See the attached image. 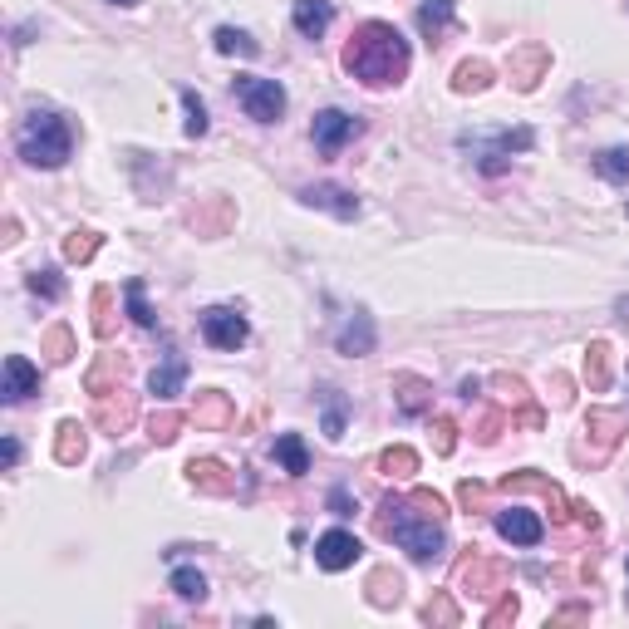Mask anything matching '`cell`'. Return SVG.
Instances as JSON below:
<instances>
[{"instance_id":"6da1fadb","label":"cell","mask_w":629,"mask_h":629,"mask_svg":"<svg viewBox=\"0 0 629 629\" xmlns=\"http://www.w3.org/2000/svg\"><path fill=\"white\" fill-rule=\"evenodd\" d=\"M340 64H344V74L359 79L364 89H399L403 79H408L413 55H408V40H403L389 20H364V25L349 35Z\"/></svg>"},{"instance_id":"7a4b0ae2","label":"cell","mask_w":629,"mask_h":629,"mask_svg":"<svg viewBox=\"0 0 629 629\" xmlns=\"http://www.w3.org/2000/svg\"><path fill=\"white\" fill-rule=\"evenodd\" d=\"M374 526H379V536L399 541L403 551H408V561H418V566H433V561H443V551H448L443 521H438V516H423L408 497H384L379 512H374Z\"/></svg>"},{"instance_id":"3957f363","label":"cell","mask_w":629,"mask_h":629,"mask_svg":"<svg viewBox=\"0 0 629 629\" xmlns=\"http://www.w3.org/2000/svg\"><path fill=\"white\" fill-rule=\"evenodd\" d=\"M15 148H20V158H25L30 168L55 172V168H64L69 153H74V128H69V118L55 114V109H35V114L20 123Z\"/></svg>"},{"instance_id":"277c9868","label":"cell","mask_w":629,"mask_h":629,"mask_svg":"<svg viewBox=\"0 0 629 629\" xmlns=\"http://www.w3.org/2000/svg\"><path fill=\"white\" fill-rule=\"evenodd\" d=\"M231 94H236V104L246 109V118H256V123H276V118L286 114V89H281L276 79L236 74V79H231Z\"/></svg>"},{"instance_id":"5b68a950","label":"cell","mask_w":629,"mask_h":629,"mask_svg":"<svg viewBox=\"0 0 629 629\" xmlns=\"http://www.w3.org/2000/svg\"><path fill=\"white\" fill-rule=\"evenodd\" d=\"M497 492H507V497H526V492H531V497H541V502L551 507V521H556V526H571V497H566L546 472H507V477L497 482Z\"/></svg>"},{"instance_id":"8992f818","label":"cell","mask_w":629,"mask_h":629,"mask_svg":"<svg viewBox=\"0 0 629 629\" xmlns=\"http://www.w3.org/2000/svg\"><path fill=\"white\" fill-rule=\"evenodd\" d=\"M507 580H512L507 561H497V556H477V546H472V556L462 561V571H458L462 590H467V595H482V600L502 595V590H507Z\"/></svg>"},{"instance_id":"52a82bcc","label":"cell","mask_w":629,"mask_h":629,"mask_svg":"<svg viewBox=\"0 0 629 629\" xmlns=\"http://www.w3.org/2000/svg\"><path fill=\"white\" fill-rule=\"evenodd\" d=\"M359 133H364V123L354 114H344V109H320L315 123H310V138H315V153H320V158H335L344 143H354Z\"/></svg>"},{"instance_id":"ba28073f","label":"cell","mask_w":629,"mask_h":629,"mask_svg":"<svg viewBox=\"0 0 629 629\" xmlns=\"http://www.w3.org/2000/svg\"><path fill=\"white\" fill-rule=\"evenodd\" d=\"M202 340L212 344V349H241V344L251 340V325H246L241 310L212 305V310H202Z\"/></svg>"},{"instance_id":"9c48e42d","label":"cell","mask_w":629,"mask_h":629,"mask_svg":"<svg viewBox=\"0 0 629 629\" xmlns=\"http://www.w3.org/2000/svg\"><path fill=\"white\" fill-rule=\"evenodd\" d=\"M133 423H138V399H133V394H128L123 384L94 399V428H99V433L118 438V433H128Z\"/></svg>"},{"instance_id":"30bf717a","label":"cell","mask_w":629,"mask_h":629,"mask_svg":"<svg viewBox=\"0 0 629 629\" xmlns=\"http://www.w3.org/2000/svg\"><path fill=\"white\" fill-rule=\"evenodd\" d=\"M546 69H551V50L546 45H516L512 59H507V84H512L516 94H531L541 79H546Z\"/></svg>"},{"instance_id":"8fae6325","label":"cell","mask_w":629,"mask_h":629,"mask_svg":"<svg viewBox=\"0 0 629 629\" xmlns=\"http://www.w3.org/2000/svg\"><path fill=\"white\" fill-rule=\"evenodd\" d=\"M585 433L595 438L590 462H605L615 448H620V438L629 433V418L625 413H615V408H590V413H585Z\"/></svg>"},{"instance_id":"7c38bea8","label":"cell","mask_w":629,"mask_h":629,"mask_svg":"<svg viewBox=\"0 0 629 629\" xmlns=\"http://www.w3.org/2000/svg\"><path fill=\"white\" fill-rule=\"evenodd\" d=\"M359 556H364L359 536H354V531H340V526H335V531H325V536L315 541V566H320V571H330V575L349 571Z\"/></svg>"},{"instance_id":"4fadbf2b","label":"cell","mask_w":629,"mask_h":629,"mask_svg":"<svg viewBox=\"0 0 629 629\" xmlns=\"http://www.w3.org/2000/svg\"><path fill=\"white\" fill-rule=\"evenodd\" d=\"M300 202L305 207H320V212H335L340 222H354L359 217V197L340 187V182H310V187H300Z\"/></svg>"},{"instance_id":"5bb4252c","label":"cell","mask_w":629,"mask_h":629,"mask_svg":"<svg viewBox=\"0 0 629 629\" xmlns=\"http://www.w3.org/2000/svg\"><path fill=\"white\" fill-rule=\"evenodd\" d=\"M182 472H187V482H192L197 492H207V497H231V492H236V472L217 458H192Z\"/></svg>"},{"instance_id":"9a60e30c","label":"cell","mask_w":629,"mask_h":629,"mask_svg":"<svg viewBox=\"0 0 629 629\" xmlns=\"http://www.w3.org/2000/svg\"><path fill=\"white\" fill-rule=\"evenodd\" d=\"M497 536L512 541V546H541L546 526H541V516L526 512V507H507V512H497Z\"/></svg>"},{"instance_id":"2e32d148","label":"cell","mask_w":629,"mask_h":629,"mask_svg":"<svg viewBox=\"0 0 629 629\" xmlns=\"http://www.w3.org/2000/svg\"><path fill=\"white\" fill-rule=\"evenodd\" d=\"M231 222H236V207H231L227 197H207V202H197L187 212V227L197 231V236H227Z\"/></svg>"},{"instance_id":"e0dca14e","label":"cell","mask_w":629,"mask_h":629,"mask_svg":"<svg viewBox=\"0 0 629 629\" xmlns=\"http://www.w3.org/2000/svg\"><path fill=\"white\" fill-rule=\"evenodd\" d=\"M30 394H40V369H35L25 354H10V359H5V384H0V399H5V403H25Z\"/></svg>"},{"instance_id":"ac0fdd59","label":"cell","mask_w":629,"mask_h":629,"mask_svg":"<svg viewBox=\"0 0 629 629\" xmlns=\"http://www.w3.org/2000/svg\"><path fill=\"white\" fill-rule=\"evenodd\" d=\"M290 25H295L305 40H325V30L335 25V5H330V0H295V5H290Z\"/></svg>"},{"instance_id":"d6986e66","label":"cell","mask_w":629,"mask_h":629,"mask_svg":"<svg viewBox=\"0 0 629 629\" xmlns=\"http://www.w3.org/2000/svg\"><path fill=\"white\" fill-rule=\"evenodd\" d=\"M610 379H615V349H610V340H590L585 344V384H590V394H605Z\"/></svg>"},{"instance_id":"ffe728a7","label":"cell","mask_w":629,"mask_h":629,"mask_svg":"<svg viewBox=\"0 0 629 629\" xmlns=\"http://www.w3.org/2000/svg\"><path fill=\"white\" fill-rule=\"evenodd\" d=\"M394 399H399V413L418 418L433 408V384L423 374H394Z\"/></svg>"},{"instance_id":"44dd1931","label":"cell","mask_w":629,"mask_h":629,"mask_svg":"<svg viewBox=\"0 0 629 629\" xmlns=\"http://www.w3.org/2000/svg\"><path fill=\"white\" fill-rule=\"evenodd\" d=\"M364 600L374 605V610H394L403 600V575L394 566H379V571H369L364 580Z\"/></svg>"},{"instance_id":"7402d4cb","label":"cell","mask_w":629,"mask_h":629,"mask_svg":"<svg viewBox=\"0 0 629 629\" xmlns=\"http://www.w3.org/2000/svg\"><path fill=\"white\" fill-rule=\"evenodd\" d=\"M335 344H340V354H349V359H359V354H374V320H369L364 310H354V315L340 325Z\"/></svg>"},{"instance_id":"603a6c76","label":"cell","mask_w":629,"mask_h":629,"mask_svg":"<svg viewBox=\"0 0 629 629\" xmlns=\"http://www.w3.org/2000/svg\"><path fill=\"white\" fill-rule=\"evenodd\" d=\"M84 453H89V433H84V423H79V418H64V423L55 428V462L79 467Z\"/></svg>"},{"instance_id":"cb8c5ba5","label":"cell","mask_w":629,"mask_h":629,"mask_svg":"<svg viewBox=\"0 0 629 629\" xmlns=\"http://www.w3.org/2000/svg\"><path fill=\"white\" fill-rule=\"evenodd\" d=\"M123 374H128V354H104L89 374H84V389L99 399V394H109V389H118L123 384Z\"/></svg>"},{"instance_id":"d4e9b609","label":"cell","mask_w":629,"mask_h":629,"mask_svg":"<svg viewBox=\"0 0 629 629\" xmlns=\"http://www.w3.org/2000/svg\"><path fill=\"white\" fill-rule=\"evenodd\" d=\"M192 418H197V428H227L231 418H236V408H231V399L222 389H207V394H197Z\"/></svg>"},{"instance_id":"484cf974","label":"cell","mask_w":629,"mask_h":629,"mask_svg":"<svg viewBox=\"0 0 629 629\" xmlns=\"http://www.w3.org/2000/svg\"><path fill=\"white\" fill-rule=\"evenodd\" d=\"M182 384H187V359H177V354L148 374V394H158V399H177Z\"/></svg>"},{"instance_id":"4316f807","label":"cell","mask_w":629,"mask_h":629,"mask_svg":"<svg viewBox=\"0 0 629 629\" xmlns=\"http://www.w3.org/2000/svg\"><path fill=\"white\" fill-rule=\"evenodd\" d=\"M271 458L281 462L290 477H305V472H310V453H305V438H300V433H281L276 448H271Z\"/></svg>"},{"instance_id":"83f0119b","label":"cell","mask_w":629,"mask_h":629,"mask_svg":"<svg viewBox=\"0 0 629 629\" xmlns=\"http://www.w3.org/2000/svg\"><path fill=\"white\" fill-rule=\"evenodd\" d=\"M492 84V64L487 59H462L453 69V94H482Z\"/></svg>"},{"instance_id":"f1b7e54d","label":"cell","mask_w":629,"mask_h":629,"mask_svg":"<svg viewBox=\"0 0 629 629\" xmlns=\"http://www.w3.org/2000/svg\"><path fill=\"white\" fill-rule=\"evenodd\" d=\"M212 45H217V55H227V59H256L261 55V45H256L246 30H236V25H222V30L212 35Z\"/></svg>"},{"instance_id":"f546056e","label":"cell","mask_w":629,"mask_h":629,"mask_svg":"<svg viewBox=\"0 0 629 629\" xmlns=\"http://www.w3.org/2000/svg\"><path fill=\"white\" fill-rule=\"evenodd\" d=\"M453 5H458V0H423V5H418V30H423L428 40H438V35L453 25Z\"/></svg>"},{"instance_id":"4dcf8cb0","label":"cell","mask_w":629,"mask_h":629,"mask_svg":"<svg viewBox=\"0 0 629 629\" xmlns=\"http://www.w3.org/2000/svg\"><path fill=\"white\" fill-rule=\"evenodd\" d=\"M123 305H128V320H133V325L158 330V315H153V305H148V286H143V281H128V286H123Z\"/></svg>"},{"instance_id":"1f68e13d","label":"cell","mask_w":629,"mask_h":629,"mask_svg":"<svg viewBox=\"0 0 629 629\" xmlns=\"http://www.w3.org/2000/svg\"><path fill=\"white\" fill-rule=\"evenodd\" d=\"M89 310H94V335H99V340H114V330H118V315H114V290H109V286H99L94 295H89Z\"/></svg>"},{"instance_id":"d6a6232c","label":"cell","mask_w":629,"mask_h":629,"mask_svg":"<svg viewBox=\"0 0 629 629\" xmlns=\"http://www.w3.org/2000/svg\"><path fill=\"white\" fill-rule=\"evenodd\" d=\"M94 251H99V231L74 227L69 236H64V261H74V266H89V261H94Z\"/></svg>"},{"instance_id":"836d02e7","label":"cell","mask_w":629,"mask_h":629,"mask_svg":"<svg viewBox=\"0 0 629 629\" xmlns=\"http://www.w3.org/2000/svg\"><path fill=\"white\" fill-rule=\"evenodd\" d=\"M182 428H187V418H182L177 408H163V413H153V423H148V438H153L158 448H172V443L182 438Z\"/></svg>"},{"instance_id":"e575fe53","label":"cell","mask_w":629,"mask_h":629,"mask_svg":"<svg viewBox=\"0 0 629 629\" xmlns=\"http://www.w3.org/2000/svg\"><path fill=\"white\" fill-rule=\"evenodd\" d=\"M40 354H45L50 364H69V359H74V335H69V325H50V330L40 335Z\"/></svg>"},{"instance_id":"d590c367","label":"cell","mask_w":629,"mask_h":629,"mask_svg":"<svg viewBox=\"0 0 629 629\" xmlns=\"http://www.w3.org/2000/svg\"><path fill=\"white\" fill-rule=\"evenodd\" d=\"M423 625H438V629H453V625H462V610H458V600L453 595H433L428 605H423Z\"/></svg>"},{"instance_id":"8d00e7d4","label":"cell","mask_w":629,"mask_h":629,"mask_svg":"<svg viewBox=\"0 0 629 629\" xmlns=\"http://www.w3.org/2000/svg\"><path fill=\"white\" fill-rule=\"evenodd\" d=\"M379 472H384V477H413V472H418V453L394 443V448L379 453Z\"/></svg>"},{"instance_id":"74e56055","label":"cell","mask_w":629,"mask_h":629,"mask_svg":"<svg viewBox=\"0 0 629 629\" xmlns=\"http://www.w3.org/2000/svg\"><path fill=\"white\" fill-rule=\"evenodd\" d=\"M172 590H177L182 600H197V605H202V600H207V575L192 571V566H177V571H172Z\"/></svg>"},{"instance_id":"f35d334b","label":"cell","mask_w":629,"mask_h":629,"mask_svg":"<svg viewBox=\"0 0 629 629\" xmlns=\"http://www.w3.org/2000/svg\"><path fill=\"white\" fill-rule=\"evenodd\" d=\"M595 172H600L605 182H629V148H605V153L595 158Z\"/></svg>"},{"instance_id":"ab89813d","label":"cell","mask_w":629,"mask_h":629,"mask_svg":"<svg viewBox=\"0 0 629 629\" xmlns=\"http://www.w3.org/2000/svg\"><path fill=\"white\" fill-rule=\"evenodd\" d=\"M492 389H497V399H502V403H512L516 413H521V408H531V394H526V384H521L516 374H492Z\"/></svg>"},{"instance_id":"60d3db41","label":"cell","mask_w":629,"mask_h":629,"mask_svg":"<svg viewBox=\"0 0 629 629\" xmlns=\"http://www.w3.org/2000/svg\"><path fill=\"white\" fill-rule=\"evenodd\" d=\"M516 615H521L516 595H512V590H502V595H497V605L487 610V620H482V625H487V629H507V625L516 620Z\"/></svg>"},{"instance_id":"b9f144b4","label":"cell","mask_w":629,"mask_h":629,"mask_svg":"<svg viewBox=\"0 0 629 629\" xmlns=\"http://www.w3.org/2000/svg\"><path fill=\"white\" fill-rule=\"evenodd\" d=\"M182 109H187V138H202L207 133V104L192 89H182Z\"/></svg>"},{"instance_id":"7bdbcfd3","label":"cell","mask_w":629,"mask_h":629,"mask_svg":"<svg viewBox=\"0 0 629 629\" xmlns=\"http://www.w3.org/2000/svg\"><path fill=\"white\" fill-rule=\"evenodd\" d=\"M30 290H35L40 300H59V295H64V281H59V271L40 266V271H30Z\"/></svg>"},{"instance_id":"ee69618b","label":"cell","mask_w":629,"mask_h":629,"mask_svg":"<svg viewBox=\"0 0 629 629\" xmlns=\"http://www.w3.org/2000/svg\"><path fill=\"white\" fill-rule=\"evenodd\" d=\"M453 448H458V423L453 418H433V453L448 458Z\"/></svg>"},{"instance_id":"f6af8a7d","label":"cell","mask_w":629,"mask_h":629,"mask_svg":"<svg viewBox=\"0 0 629 629\" xmlns=\"http://www.w3.org/2000/svg\"><path fill=\"white\" fill-rule=\"evenodd\" d=\"M408 502H413V507H418L423 516H438V521L448 516V502H443V497H438L433 487H413V492H408Z\"/></svg>"},{"instance_id":"bcb514c9","label":"cell","mask_w":629,"mask_h":629,"mask_svg":"<svg viewBox=\"0 0 629 629\" xmlns=\"http://www.w3.org/2000/svg\"><path fill=\"white\" fill-rule=\"evenodd\" d=\"M487 497H492V492H487L482 482H462V487H458V507H462V512H487Z\"/></svg>"},{"instance_id":"7dc6e473","label":"cell","mask_w":629,"mask_h":629,"mask_svg":"<svg viewBox=\"0 0 629 629\" xmlns=\"http://www.w3.org/2000/svg\"><path fill=\"white\" fill-rule=\"evenodd\" d=\"M325 438H344V399H335V389L325 394Z\"/></svg>"},{"instance_id":"c3c4849f","label":"cell","mask_w":629,"mask_h":629,"mask_svg":"<svg viewBox=\"0 0 629 629\" xmlns=\"http://www.w3.org/2000/svg\"><path fill=\"white\" fill-rule=\"evenodd\" d=\"M507 423H512L507 413H487V418L477 423V443H497V438L507 433Z\"/></svg>"},{"instance_id":"681fc988","label":"cell","mask_w":629,"mask_h":629,"mask_svg":"<svg viewBox=\"0 0 629 629\" xmlns=\"http://www.w3.org/2000/svg\"><path fill=\"white\" fill-rule=\"evenodd\" d=\"M571 521H575V526H585V531H590V536H595V531H600V512H595V507H590V502H571Z\"/></svg>"},{"instance_id":"f907efd6","label":"cell","mask_w":629,"mask_h":629,"mask_svg":"<svg viewBox=\"0 0 629 629\" xmlns=\"http://www.w3.org/2000/svg\"><path fill=\"white\" fill-rule=\"evenodd\" d=\"M585 620H590V605H566V610L551 615V629L556 625H585Z\"/></svg>"},{"instance_id":"816d5d0a","label":"cell","mask_w":629,"mask_h":629,"mask_svg":"<svg viewBox=\"0 0 629 629\" xmlns=\"http://www.w3.org/2000/svg\"><path fill=\"white\" fill-rule=\"evenodd\" d=\"M571 399H575V394H571V379H566V374H551V403H556V408H566Z\"/></svg>"},{"instance_id":"f5cc1de1","label":"cell","mask_w":629,"mask_h":629,"mask_svg":"<svg viewBox=\"0 0 629 629\" xmlns=\"http://www.w3.org/2000/svg\"><path fill=\"white\" fill-rule=\"evenodd\" d=\"M330 512H335V516H354V502H349V492H344V487L330 492Z\"/></svg>"},{"instance_id":"db71d44e","label":"cell","mask_w":629,"mask_h":629,"mask_svg":"<svg viewBox=\"0 0 629 629\" xmlns=\"http://www.w3.org/2000/svg\"><path fill=\"white\" fill-rule=\"evenodd\" d=\"M0 458H5V467H15V462H20V443L5 438V443H0Z\"/></svg>"},{"instance_id":"11a10c76","label":"cell","mask_w":629,"mask_h":629,"mask_svg":"<svg viewBox=\"0 0 629 629\" xmlns=\"http://www.w3.org/2000/svg\"><path fill=\"white\" fill-rule=\"evenodd\" d=\"M521 428H531V433L541 428V408H536V403H531V408H521Z\"/></svg>"},{"instance_id":"9f6ffc18","label":"cell","mask_w":629,"mask_h":629,"mask_svg":"<svg viewBox=\"0 0 629 629\" xmlns=\"http://www.w3.org/2000/svg\"><path fill=\"white\" fill-rule=\"evenodd\" d=\"M458 394H462V399H467V403H472V399H477V394H482V384H477V379H462V389H458Z\"/></svg>"},{"instance_id":"6f0895ef","label":"cell","mask_w":629,"mask_h":629,"mask_svg":"<svg viewBox=\"0 0 629 629\" xmlns=\"http://www.w3.org/2000/svg\"><path fill=\"white\" fill-rule=\"evenodd\" d=\"M20 241V222L15 217H5V246H15Z\"/></svg>"},{"instance_id":"680465c9","label":"cell","mask_w":629,"mask_h":629,"mask_svg":"<svg viewBox=\"0 0 629 629\" xmlns=\"http://www.w3.org/2000/svg\"><path fill=\"white\" fill-rule=\"evenodd\" d=\"M109 5H138V0H109Z\"/></svg>"},{"instance_id":"91938a15","label":"cell","mask_w":629,"mask_h":629,"mask_svg":"<svg viewBox=\"0 0 629 629\" xmlns=\"http://www.w3.org/2000/svg\"><path fill=\"white\" fill-rule=\"evenodd\" d=\"M625 605H629V590H625Z\"/></svg>"}]
</instances>
